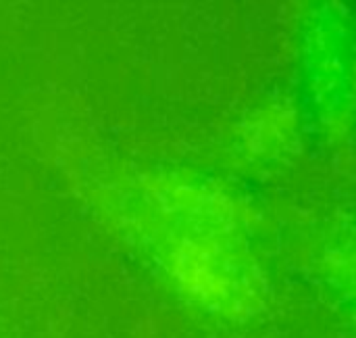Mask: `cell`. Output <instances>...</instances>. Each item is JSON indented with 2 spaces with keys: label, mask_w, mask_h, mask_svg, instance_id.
Listing matches in <instances>:
<instances>
[]
</instances>
